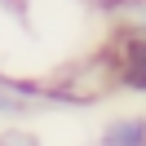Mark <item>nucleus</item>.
<instances>
[{"label": "nucleus", "mask_w": 146, "mask_h": 146, "mask_svg": "<svg viewBox=\"0 0 146 146\" xmlns=\"http://www.w3.org/2000/svg\"><path fill=\"white\" fill-rule=\"evenodd\" d=\"M102 71L128 93H146V31L115 27L102 49Z\"/></svg>", "instance_id": "obj_1"}, {"label": "nucleus", "mask_w": 146, "mask_h": 146, "mask_svg": "<svg viewBox=\"0 0 146 146\" xmlns=\"http://www.w3.org/2000/svg\"><path fill=\"white\" fill-rule=\"evenodd\" d=\"M98 146H146V115L142 111H119L102 124Z\"/></svg>", "instance_id": "obj_2"}]
</instances>
